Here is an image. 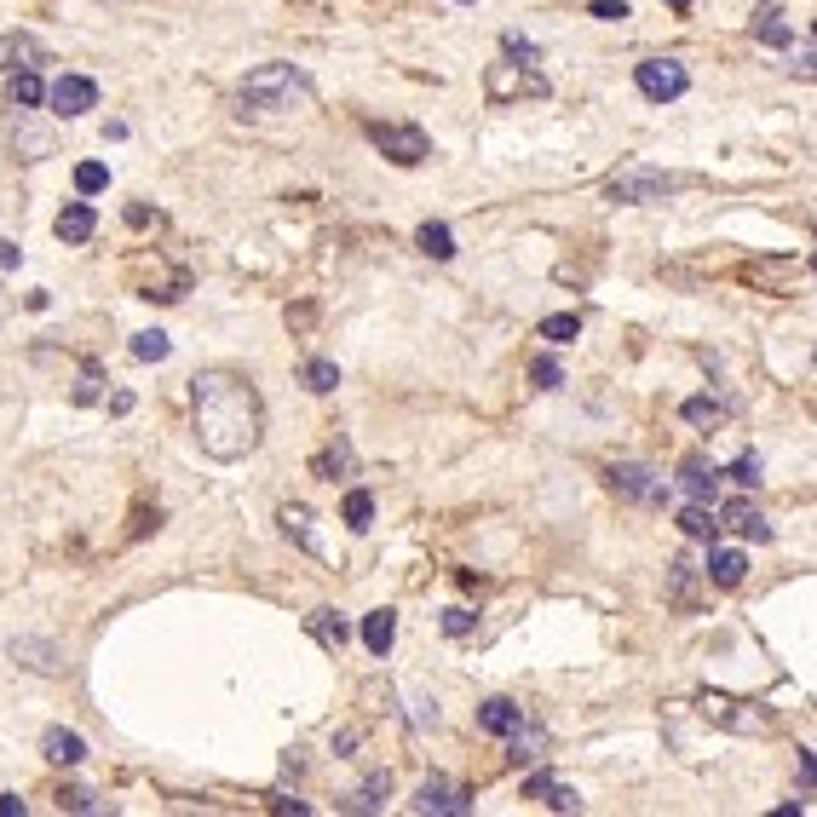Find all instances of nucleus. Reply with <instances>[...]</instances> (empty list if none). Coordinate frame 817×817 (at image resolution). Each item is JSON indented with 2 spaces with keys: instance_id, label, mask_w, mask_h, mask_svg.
<instances>
[{
  "instance_id": "c85d7f7f",
  "label": "nucleus",
  "mask_w": 817,
  "mask_h": 817,
  "mask_svg": "<svg viewBox=\"0 0 817 817\" xmlns=\"http://www.w3.org/2000/svg\"><path fill=\"white\" fill-rule=\"evenodd\" d=\"M547 346H570L576 334H582V317L576 311H559V317H541V328H536Z\"/></svg>"
},
{
  "instance_id": "a19ab883",
  "label": "nucleus",
  "mask_w": 817,
  "mask_h": 817,
  "mask_svg": "<svg viewBox=\"0 0 817 817\" xmlns=\"http://www.w3.org/2000/svg\"><path fill=\"white\" fill-rule=\"evenodd\" d=\"M507 52L524 58V64H536V41H524V35H507Z\"/></svg>"
},
{
  "instance_id": "6ab92c4d",
  "label": "nucleus",
  "mask_w": 817,
  "mask_h": 817,
  "mask_svg": "<svg viewBox=\"0 0 817 817\" xmlns=\"http://www.w3.org/2000/svg\"><path fill=\"white\" fill-rule=\"evenodd\" d=\"M351 472H357V455H351L346 432H334V438H328V449L317 455V478H334V484H340V478H351Z\"/></svg>"
},
{
  "instance_id": "2f4dec72",
  "label": "nucleus",
  "mask_w": 817,
  "mask_h": 817,
  "mask_svg": "<svg viewBox=\"0 0 817 817\" xmlns=\"http://www.w3.org/2000/svg\"><path fill=\"white\" fill-rule=\"evenodd\" d=\"M167 351H173V340H167L162 328H144V334H133V357H139V363H162Z\"/></svg>"
},
{
  "instance_id": "4be33fe9",
  "label": "nucleus",
  "mask_w": 817,
  "mask_h": 817,
  "mask_svg": "<svg viewBox=\"0 0 817 817\" xmlns=\"http://www.w3.org/2000/svg\"><path fill=\"white\" fill-rule=\"evenodd\" d=\"M397 639V616L392 610H369L363 616V645H369V656H386Z\"/></svg>"
},
{
  "instance_id": "e433bc0d",
  "label": "nucleus",
  "mask_w": 817,
  "mask_h": 817,
  "mask_svg": "<svg viewBox=\"0 0 817 817\" xmlns=\"http://www.w3.org/2000/svg\"><path fill=\"white\" fill-rule=\"evenodd\" d=\"M530 380H536L541 392H559V386H564V369L553 363V357H536V369H530Z\"/></svg>"
},
{
  "instance_id": "473e14b6",
  "label": "nucleus",
  "mask_w": 817,
  "mask_h": 817,
  "mask_svg": "<svg viewBox=\"0 0 817 817\" xmlns=\"http://www.w3.org/2000/svg\"><path fill=\"white\" fill-rule=\"evenodd\" d=\"M75 403H98V397H104V369H98V363H87V369L75 374Z\"/></svg>"
},
{
  "instance_id": "2eb2a0df",
  "label": "nucleus",
  "mask_w": 817,
  "mask_h": 817,
  "mask_svg": "<svg viewBox=\"0 0 817 817\" xmlns=\"http://www.w3.org/2000/svg\"><path fill=\"white\" fill-rule=\"evenodd\" d=\"M305 628H311V639H317L323 651H346V639H351V628H346V616H340V610H311V616H305Z\"/></svg>"
},
{
  "instance_id": "09e8293b",
  "label": "nucleus",
  "mask_w": 817,
  "mask_h": 817,
  "mask_svg": "<svg viewBox=\"0 0 817 817\" xmlns=\"http://www.w3.org/2000/svg\"><path fill=\"white\" fill-rule=\"evenodd\" d=\"M461 6H472V0H461Z\"/></svg>"
},
{
  "instance_id": "7ed1b4c3",
  "label": "nucleus",
  "mask_w": 817,
  "mask_h": 817,
  "mask_svg": "<svg viewBox=\"0 0 817 817\" xmlns=\"http://www.w3.org/2000/svg\"><path fill=\"white\" fill-rule=\"evenodd\" d=\"M610 202H622V208H645V202H662V196H674L679 190V173H662L651 162H628L610 173Z\"/></svg>"
},
{
  "instance_id": "ea45409f",
  "label": "nucleus",
  "mask_w": 817,
  "mask_h": 817,
  "mask_svg": "<svg viewBox=\"0 0 817 817\" xmlns=\"http://www.w3.org/2000/svg\"><path fill=\"white\" fill-rule=\"evenodd\" d=\"M593 18H599V24H622V18H628V0H593Z\"/></svg>"
},
{
  "instance_id": "dca6fc26",
  "label": "nucleus",
  "mask_w": 817,
  "mask_h": 817,
  "mask_svg": "<svg viewBox=\"0 0 817 817\" xmlns=\"http://www.w3.org/2000/svg\"><path fill=\"white\" fill-rule=\"evenodd\" d=\"M41 754H47L52 766H81V760H87V743H81L75 731H64V725H52L47 737H41Z\"/></svg>"
},
{
  "instance_id": "c03bdc74",
  "label": "nucleus",
  "mask_w": 817,
  "mask_h": 817,
  "mask_svg": "<svg viewBox=\"0 0 817 817\" xmlns=\"http://www.w3.org/2000/svg\"><path fill=\"white\" fill-rule=\"evenodd\" d=\"M0 817H24V800H18V794H0Z\"/></svg>"
},
{
  "instance_id": "f704fd0d",
  "label": "nucleus",
  "mask_w": 817,
  "mask_h": 817,
  "mask_svg": "<svg viewBox=\"0 0 817 817\" xmlns=\"http://www.w3.org/2000/svg\"><path fill=\"white\" fill-rule=\"evenodd\" d=\"M104 185H110V167H104V162H81V167H75V190H81V196H98Z\"/></svg>"
},
{
  "instance_id": "de8ad7c7",
  "label": "nucleus",
  "mask_w": 817,
  "mask_h": 817,
  "mask_svg": "<svg viewBox=\"0 0 817 817\" xmlns=\"http://www.w3.org/2000/svg\"><path fill=\"white\" fill-rule=\"evenodd\" d=\"M668 6H674V12H685V6H691V0H668Z\"/></svg>"
},
{
  "instance_id": "4468645a",
  "label": "nucleus",
  "mask_w": 817,
  "mask_h": 817,
  "mask_svg": "<svg viewBox=\"0 0 817 817\" xmlns=\"http://www.w3.org/2000/svg\"><path fill=\"white\" fill-rule=\"evenodd\" d=\"M277 524L288 530V541H300L311 559H323V541H317V530H311V524H317V518H311V507H294V501H288V507L277 513Z\"/></svg>"
},
{
  "instance_id": "6e6552de",
  "label": "nucleus",
  "mask_w": 817,
  "mask_h": 817,
  "mask_svg": "<svg viewBox=\"0 0 817 817\" xmlns=\"http://www.w3.org/2000/svg\"><path fill=\"white\" fill-rule=\"evenodd\" d=\"M47 104L58 116H87V110H98V81H87V75H58L47 87Z\"/></svg>"
},
{
  "instance_id": "f3484780",
  "label": "nucleus",
  "mask_w": 817,
  "mask_h": 817,
  "mask_svg": "<svg viewBox=\"0 0 817 817\" xmlns=\"http://www.w3.org/2000/svg\"><path fill=\"white\" fill-rule=\"evenodd\" d=\"M702 576H708L714 587H737V582L748 576V559L737 553V547H714V553H708V570H702Z\"/></svg>"
},
{
  "instance_id": "39448f33",
  "label": "nucleus",
  "mask_w": 817,
  "mask_h": 817,
  "mask_svg": "<svg viewBox=\"0 0 817 817\" xmlns=\"http://www.w3.org/2000/svg\"><path fill=\"white\" fill-rule=\"evenodd\" d=\"M633 81H639V93L651 98V104H674V98H685V87H691V75H685L679 58H651V64L633 70Z\"/></svg>"
},
{
  "instance_id": "412c9836",
  "label": "nucleus",
  "mask_w": 817,
  "mask_h": 817,
  "mask_svg": "<svg viewBox=\"0 0 817 817\" xmlns=\"http://www.w3.org/2000/svg\"><path fill=\"white\" fill-rule=\"evenodd\" d=\"M386 800H392V771H374L363 789L351 794V800H340L346 812H386Z\"/></svg>"
},
{
  "instance_id": "ddd939ff",
  "label": "nucleus",
  "mask_w": 817,
  "mask_h": 817,
  "mask_svg": "<svg viewBox=\"0 0 817 817\" xmlns=\"http://www.w3.org/2000/svg\"><path fill=\"white\" fill-rule=\"evenodd\" d=\"M547 743H553V737H547L541 725H530V720H518L513 731H507V754H513L518 766H536V760H547Z\"/></svg>"
},
{
  "instance_id": "f8f14e48",
  "label": "nucleus",
  "mask_w": 817,
  "mask_h": 817,
  "mask_svg": "<svg viewBox=\"0 0 817 817\" xmlns=\"http://www.w3.org/2000/svg\"><path fill=\"white\" fill-rule=\"evenodd\" d=\"M720 530H737V536H754V541H771V524L760 518V507L754 501H725L720 513Z\"/></svg>"
},
{
  "instance_id": "0eeeda50",
  "label": "nucleus",
  "mask_w": 817,
  "mask_h": 817,
  "mask_svg": "<svg viewBox=\"0 0 817 817\" xmlns=\"http://www.w3.org/2000/svg\"><path fill=\"white\" fill-rule=\"evenodd\" d=\"M18 116L6 121V133H12V150L24 156V162H47L52 150H58V133H52L47 121H35V110H24V104H12Z\"/></svg>"
},
{
  "instance_id": "7c9ffc66",
  "label": "nucleus",
  "mask_w": 817,
  "mask_h": 817,
  "mask_svg": "<svg viewBox=\"0 0 817 817\" xmlns=\"http://www.w3.org/2000/svg\"><path fill=\"white\" fill-rule=\"evenodd\" d=\"M300 380H305V386H311V392H317V397H328V392H334V386H340V369H334L328 357H311V363H305V369H300Z\"/></svg>"
},
{
  "instance_id": "5701e85b",
  "label": "nucleus",
  "mask_w": 817,
  "mask_h": 817,
  "mask_svg": "<svg viewBox=\"0 0 817 817\" xmlns=\"http://www.w3.org/2000/svg\"><path fill=\"white\" fill-rule=\"evenodd\" d=\"M518 720H524V708H518V702H507V697H490L484 708H478V725H484L490 737H507Z\"/></svg>"
},
{
  "instance_id": "b1692460",
  "label": "nucleus",
  "mask_w": 817,
  "mask_h": 817,
  "mask_svg": "<svg viewBox=\"0 0 817 817\" xmlns=\"http://www.w3.org/2000/svg\"><path fill=\"white\" fill-rule=\"evenodd\" d=\"M754 41H766V47H789V41H794L783 6H760V18H754Z\"/></svg>"
},
{
  "instance_id": "20e7f679",
  "label": "nucleus",
  "mask_w": 817,
  "mask_h": 817,
  "mask_svg": "<svg viewBox=\"0 0 817 817\" xmlns=\"http://www.w3.org/2000/svg\"><path fill=\"white\" fill-rule=\"evenodd\" d=\"M610 490L622 495V501H639V507H662L668 501V478H656L651 467H639V461H616L610 467Z\"/></svg>"
},
{
  "instance_id": "f03ea898",
  "label": "nucleus",
  "mask_w": 817,
  "mask_h": 817,
  "mask_svg": "<svg viewBox=\"0 0 817 817\" xmlns=\"http://www.w3.org/2000/svg\"><path fill=\"white\" fill-rule=\"evenodd\" d=\"M242 104L248 110H265V116H288V110H311L317 93L294 64H259L248 81H242Z\"/></svg>"
},
{
  "instance_id": "a18cd8bd",
  "label": "nucleus",
  "mask_w": 817,
  "mask_h": 817,
  "mask_svg": "<svg viewBox=\"0 0 817 817\" xmlns=\"http://www.w3.org/2000/svg\"><path fill=\"white\" fill-rule=\"evenodd\" d=\"M0 70H12V35H0Z\"/></svg>"
},
{
  "instance_id": "49530a36",
  "label": "nucleus",
  "mask_w": 817,
  "mask_h": 817,
  "mask_svg": "<svg viewBox=\"0 0 817 817\" xmlns=\"http://www.w3.org/2000/svg\"><path fill=\"white\" fill-rule=\"evenodd\" d=\"M6 317H12V294H6V288H0V323H6Z\"/></svg>"
},
{
  "instance_id": "c9c22d12",
  "label": "nucleus",
  "mask_w": 817,
  "mask_h": 817,
  "mask_svg": "<svg viewBox=\"0 0 817 817\" xmlns=\"http://www.w3.org/2000/svg\"><path fill=\"white\" fill-rule=\"evenodd\" d=\"M720 478H731V484L754 490V484H760V455H754V449H748V455H737V461H731V472H720Z\"/></svg>"
},
{
  "instance_id": "37998d69",
  "label": "nucleus",
  "mask_w": 817,
  "mask_h": 817,
  "mask_svg": "<svg viewBox=\"0 0 817 817\" xmlns=\"http://www.w3.org/2000/svg\"><path fill=\"white\" fill-rule=\"evenodd\" d=\"M789 70L812 81V41H800V52H794V64H789Z\"/></svg>"
},
{
  "instance_id": "bb28decb",
  "label": "nucleus",
  "mask_w": 817,
  "mask_h": 817,
  "mask_svg": "<svg viewBox=\"0 0 817 817\" xmlns=\"http://www.w3.org/2000/svg\"><path fill=\"white\" fill-rule=\"evenodd\" d=\"M679 415L697 426V432H714V426H725V403H720V397H685V409H679Z\"/></svg>"
},
{
  "instance_id": "79ce46f5",
  "label": "nucleus",
  "mask_w": 817,
  "mask_h": 817,
  "mask_svg": "<svg viewBox=\"0 0 817 817\" xmlns=\"http://www.w3.org/2000/svg\"><path fill=\"white\" fill-rule=\"evenodd\" d=\"M24 265V248L18 242H0V271H18Z\"/></svg>"
},
{
  "instance_id": "58836bf2",
  "label": "nucleus",
  "mask_w": 817,
  "mask_h": 817,
  "mask_svg": "<svg viewBox=\"0 0 817 817\" xmlns=\"http://www.w3.org/2000/svg\"><path fill=\"white\" fill-rule=\"evenodd\" d=\"M472 628H478V616H472V610H461V605L444 610V633H449V639H467Z\"/></svg>"
},
{
  "instance_id": "aec40b11",
  "label": "nucleus",
  "mask_w": 817,
  "mask_h": 817,
  "mask_svg": "<svg viewBox=\"0 0 817 817\" xmlns=\"http://www.w3.org/2000/svg\"><path fill=\"white\" fill-rule=\"evenodd\" d=\"M679 478H685V490L697 495V501H714V495H720V467L702 461V455H691V461L679 467Z\"/></svg>"
},
{
  "instance_id": "4c0bfd02",
  "label": "nucleus",
  "mask_w": 817,
  "mask_h": 817,
  "mask_svg": "<svg viewBox=\"0 0 817 817\" xmlns=\"http://www.w3.org/2000/svg\"><path fill=\"white\" fill-rule=\"evenodd\" d=\"M58 812H98V794L93 789H64L58 794Z\"/></svg>"
},
{
  "instance_id": "72a5a7b5",
  "label": "nucleus",
  "mask_w": 817,
  "mask_h": 817,
  "mask_svg": "<svg viewBox=\"0 0 817 817\" xmlns=\"http://www.w3.org/2000/svg\"><path fill=\"white\" fill-rule=\"evenodd\" d=\"M346 524H351V530H369V524H374V495L369 490H351L346 495Z\"/></svg>"
},
{
  "instance_id": "9d476101",
  "label": "nucleus",
  "mask_w": 817,
  "mask_h": 817,
  "mask_svg": "<svg viewBox=\"0 0 817 817\" xmlns=\"http://www.w3.org/2000/svg\"><path fill=\"white\" fill-rule=\"evenodd\" d=\"M702 714H708V720L714 725H725V731H766V714H760V708H748V702H731V697H720V691H708V697H702Z\"/></svg>"
},
{
  "instance_id": "a878e982",
  "label": "nucleus",
  "mask_w": 817,
  "mask_h": 817,
  "mask_svg": "<svg viewBox=\"0 0 817 817\" xmlns=\"http://www.w3.org/2000/svg\"><path fill=\"white\" fill-rule=\"evenodd\" d=\"M415 248H421L426 259H455V236H449V225L426 219L421 231H415Z\"/></svg>"
},
{
  "instance_id": "1a4fd4ad",
  "label": "nucleus",
  "mask_w": 817,
  "mask_h": 817,
  "mask_svg": "<svg viewBox=\"0 0 817 817\" xmlns=\"http://www.w3.org/2000/svg\"><path fill=\"white\" fill-rule=\"evenodd\" d=\"M415 812H438V817H467L472 812V794L455 789V783H444V777H426L421 794H415Z\"/></svg>"
},
{
  "instance_id": "c756f323",
  "label": "nucleus",
  "mask_w": 817,
  "mask_h": 817,
  "mask_svg": "<svg viewBox=\"0 0 817 817\" xmlns=\"http://www.w3.org/2000/svg\"><path fill=\"white\" fill-rule=\"evenodd\" d=\"M12 104H24V110L47 104V81H41L35 70H18V75H12Z\"/></svg>"
},
{
  "instance_id": "a211bd4d",
  "label": "nucleus",
  "mask_w": 817,
  "mask_h": 817,
  "mask_svg": "<svg viewBox=\"0 0 817 817\" xmlns=\"http://www.w3.org/2000/svg\"><path fill=\"white\" fill-rule=\"evenodd\" d=\"M58 242H87V236L98 231V213H93V202H70V208L58 213Z\"/></svg>"
},
{
  "instance_id": "423d86ee",
  "label": "nucleus",
  "mask_w": 817,
  "mask_h": 817,
  "mask_svg": "<svg viewBox=\"0 0 817 817\" xmlns=\"http://www.w3.org/2000/svg\"><path fill=\"white\" fill-rule=\"evenodd\" d=\"M369 139L392 156L397 167H415V162H426L432 156V144H426V133L421 127H397V121H369Z\"/></svg>"
},
{
  "instance_id": "9b49d317",
  "label": "nucleus",
  "mask_w": 817,
  "mask_h": 817,
  "mask_svg": "<svg viewBox=\"0 0 817 817\" xmlns=\"http://www.w3.org/2000/svg\"><path fill=\"white\" fill-rule=\"evenodd\" d=\"M524 800H541V806H553V812H582V794L559 783L553 771H536V777H524Z\"/></svg>"
},
{
  "instance_id": "cd10ccee",
  "label": "nucleus",
  "mask_w": 817,
  "mask_h": 817,
  "mask_svg": "<svg viewBox=\"0 0 817 817\" xmlns=\"http://www.w3.org/2000/svg\"><path fill=\"white\" fill-rule=\"evenodd\" d=\"M679 530H685V536L691 541H708V547H714V536H720V518H714V507H685V513H679Z\"/></svg>"
},
{
  "instance_id": "393cba45",
  "label": "nucleus",
  "mask_w": 817,
  "mask_h": 817,
  "mask_svg": "<svg viewBox=\"0 0 817 817\" xmlns=\"http://www.w3.org/2000/svg\"><path fill=\"white\" fill-rule=\"evenodd\" d=\"M12 662H24L35 674H52V668H58V651H52L47 639H12Z\"/></svg>"
},
{
  "instance_id": "f257e3e1",
  "label": "nucleus",
  "mask_w": 817,
  "mask_h": 817,
  "mask_svg": "<svg viewBox=\"0 0 817 817\" xmlns=\"http://www.w3.org/2000/svg\"><path fill=\"white\" fill-rule=\"evenodd\" d=\"M190 421H196V444L213 461H242L254 455L265 438V403H259L254 380L236 369H202L190 380Z\"/></svg>"
}]
</instances>
